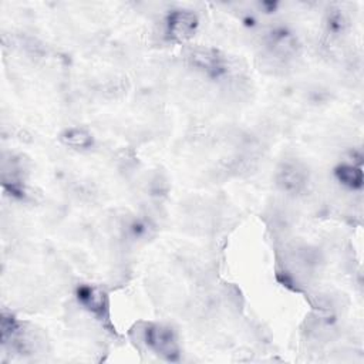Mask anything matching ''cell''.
Segmentation results:
<instances>
[{
  "label": "cell",
  "mask_w": 364,
  "mask_h": 364,
  "mask_svg": "<svg viewBox=\"0 0 364 364\" xmlns=\"http://www.w3.org/2000/svg\"><path fill=\"white\" fill-rule=\"evenodd\" d=\"M309 181L307 169L297 161H284L280 164L276 172V182L282 191L297 195L300 193Z\"/></svg>",
  "instance_id": "cell-3"
},
{
  "label": "cell",
  "mask_w": 364,
  "mask_h": 364,
  "mask_svg": "<svg viewBox=\"0 0 364 364\" xmlns=\"http://www.w3.org/2000/svg\"><path fill=\"white\" fill-rule=\"evenodd\" d=\"M272 50L282 55H289L296 50V38L284 28H276L272 31L269 38Z\"/></svg>",
  "instance_id": "cell-8"
},
{
  "label": "cell",
  "mask_w": 364,
  "mask_h": 364,
  "mask_svg": "<svg viewBox=\"0 0 364 364\" xmlns=\"http://www.w3.org/2000/svg\"><path fill=\"white\" fill-rule=\"evenodd\" d=\"M60 139L64 145L75 149H87L94 144L92 134L81 127L67 128L65 131H63Z\"/></svg>",
  "instance_id": "cell-7"
},
{
  "label": "cell",
  "mask_w": 364,
  "mask_h": 364,
  "mask_svg": "<svg viewBox=\"0 0 364 364\" xmlns=\"http://www.w3.org/2000/svg\"><path fill=\"white\" fill-rule=\"evenodd\" d=\"M199 26L198 16L185 9H175L168 13L165 18L166 34L176 41H185L191 38Z\"/></svg>",
  "instance_id": "cell-2"
},
{
  "label": "cell",
  "mask_w": 364,
  "mask_h": 364,
  "mask_svg": "<svg viewBox=\"0 0 364 364\" xmlns=\"http://www.w3.org/2000/svg\"><path fill=\"white\" fill-rule=\"evenodd\" d=\"M337 181L348 189H361L363 186V171L361 166L354 164H341L334 169Z\"/></svg>",
  "instance_id": "cell-6"
},
{
  "label": "cell",
  "mask_w": 364,
  "mask_h": 364,
  "mask_svg": "<svg viewBox=\"0 0 364 364\" xmlns=\"http://www.w3.org/2000/svg\"><path fill=\"white\" fill-rule=\"evenodd\" d=\"M188 60L196 70H200L209 77L218 78L226 73V61L215 48L196 47L189 51Z\"/></svg>",
  "instance_id": "cell-4"
},
{
  "label": "cell",
  "mask_w": 364,
  "mask_h": 364,
  "mask_svg": "<svg viewBox=\"0 0 364 364\" xmlns=\"http://www.w3.org/2000/svg\"><path fill=\"white\" fill-rule=\"evenodd\" d=\"M78 303L94 316L102 318L108 311V299L102 289L92 284H81L75 290Z\"/></svg>",
  "instance_id": "cell-5"
},
{
  "label": "cell",
  "mask_w": 364,
  "mask_h": 364,
  "mask_svg": "<svg viewBox=\"0 0 364 364\" xmlns=\"http://www.w3.org/2000/svg\"><path fill=\"white\" fill-rule=\"evenodd\" d=\"M142 341L149 350L161 355L165 360H178L179 357V343L178 337L169 326L158 323H146L141 328Z\"/></svg>",
  "instance_id": "cell-1"
},
{
  "label": "cell",
  "mask_w": 364,
  "mask_h": 364,
  "mask_svg": "<svg viewBox=\"0 0 364 364\" xmlns=\"http://www.w3.org/2000/svg\"><path fill=\"white\" fill-rule=\"evenodd\" d=\"M344 24H346V23H344V18H343V16H341L340 13H334V14H331L330 18H328V28H330L331 31H334V33L343 31Z\"/></svg>",
  "instance_id": "cell-9"
}]
</instances>
